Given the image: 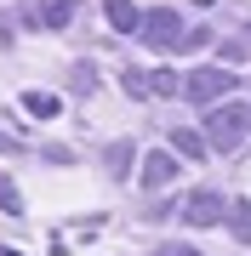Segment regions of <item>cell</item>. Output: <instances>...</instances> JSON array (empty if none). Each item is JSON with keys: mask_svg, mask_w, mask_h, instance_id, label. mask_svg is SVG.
Returning a JSON list of instances; mask_svg holds the SVG:
<instances>
[{"mask_svg": "<svg viewBox=\"0 0 251 256\" xmlns=\"http://www.w3.org/2000/svg\"><path fill=\"white\" fill-rule=\"evenodd\" d=\"M245 131H251V108H245V102H217V108L205 114V131H200V137L228 154V148L245 137Z\"/></svg>", "mask_w": 251, "mask_h": 256, "instance_id": "6da1fadb", "label": "cell"}, {"mask_svg": "<svg viewBox=\"0 0 251 256\" xmlns=\"http://www.w3.org/2000/svg\"><path fill=\"white\" fill-rule=\"evenodd\" d=\"M137 34H143V46H149V52H177L188 28H183V12L154 6V12H143V18H137Z\"/></svg>", "mask_w": 251, "mask_h": 256, "instance_id": "7a4b0ae2", "label": "cell"}, {"mask_svg": "<svg viewBox=\"0 0 251 256\" xmlns=\"http://www.w3.org/2000/svg\"><path fill=\"white\" fill-rule=\"evenodd\" d=\"M183 92L194 97V102H217V97L234 92V68H194V74L183 80Z\"/></svg>", "mask_w": 251, "mask_h": 256, "instance_id": "3957f363", "label": "cell"}, {"mask_svg": "<svg viewBox=\"0 0 251 256\" xmlns=\"http://www.w3.org/2000/svg\"><path fill=\"white\" fill-rule=\"evenodd\" d=\"M223 194H211V188H194L188 194V205H183V222L188 228H217V222H223Z\"/></svg>", "mask_w": 251, "mask_h": 256, "instance_id": "277c9868", "label": "cell"}, {"mask_svg": "<svg viewBox=\"0 0 251 256\" xmlns=\"http://www.w3.org/2000/svg\"><path fill=\"white\" fill-rule=\"evenodd\" d=\"M166 182H177V154L171 148H154V154H143V188H166Z\"/></svg>", "mask_w": 251, "mask_h": 256, "instance_id": "5b68a950", "label": "cell"}, {"mask_svg": "<svg viewBox=\"0 0 251 256\" xmlns=\"http://www.w3.org/2000/svg\"><path fill=\"white\" fill-rule=\"evenodd\" d=\"M75 12H80V0H46L40 12H29V23H40V28H63Z\"/></svg>", "mask_w": 251, "mask_h": 256, "instance_id": "8992f818", "label": "cell"}, {"mask_svg": "<svg viewBox=\"0 0 251 256\" xmlns=\"http://www.w3.org/2000/svg\"><path fill=\"white\" fill-rule=\"evenodd\" d=\"M166 142H171V154H183V160H205V154H211V142H205L200 131H188V126H177Z\"/></svg>", "mask_w": 251, "mask_h": 256, "instance_id": "52a82bcc", "label": "cell"}, {"mask_svg": "<svg viewBox=\"0 0 251 256\" xmlns=\"http://www.w3.org/2000/svg\"><path fill=\"white\" fill-rule=\"evenodd\" d=\"M223 222H228V234L240 239V245H251V200H228L223 205Z\"/></svg>", "mask_w": 251, "mask_h": 256, "instance_id": "ba28073f", "label": "cell"}, {"mask_svg": "<svg viewBox=\"0 0 251 256\" xmlns=\"http://www.w3.org/2000/svg\"><path fill=\"white\" fill-rule=\"evenodd\" d=\"M103 18H109L114 34H137V18H143V12L131 6V0H109V6H103Z\"/></svg>", "mask_w": 251, "mask_h": 256, "instance_id": "9c48e42d", "label": "cell"}, {"mask_svg": "<svg viewBox=\"0 0 251 256\" xmlns=\"http://www.w3.org/2000/svg\"><path fill=\"white\" fill-rule=\"evenodd\" d=\"M23 108L35 114V120H57V114H63V102H57L52 92H23Z\"/></svg>", "mask_w": 251, "mask_h": 256, "instance_id": "30bf717a", "label": "cell"}, {"mask_svg": "<svg viewBox=\"0 0 251 256\" xmlns=\"http://www.w3.org/2000/svg\"><path fill=\"white\" fill-rule=\"evenodd\" d=\"M131 160H137V148H131L126 137L109 148V171H114V176H131Z\"/></svg>", "mask_w": 251, "mask_h": 256, "instance_id": "8fae6325", "label": "cell"}, {"mask_svg": "<svg viewBox=\"0 0 251 256\" xmlns=\"http://www.w3.org/2000/svg\"><path fill=\"white\" fill-rule=\"evenodd\" d=\"M0 210H12V216L23 210V200H18V182H6V176H0Z\"/></svg>", "mask_w": 251, "mask_h": 256, "instance_id": "7c38bea8", "label": "cell"}, {"mask_svg": "<svg viewBox=\"0 0 251 256\" xmlns=\"http://www.w3.org/2000/svg\"><path fill=\"white\" fill-rule=\"evenodd\" d=\"M149 92H160V97H171V92H177V74H166V68H160V74H149Z\"/></svg>", "mask_w": 251, "mask_h": 256, "instance_id": "4fadbf2b", "label": "cell"}, {"mask_svg": "<svg viewBox=\"0 0 251 256\" xmlns=\"http://www.w3.org/2000/svg\"><path fill=\"white\" fill-rule=\"evenodd\" d=\"M126 92H131V97H149V74H137V68H126Z\"/></svg>", "mask_w": 251, "mask_h": 256, "instance_id": "5bb4252c", "label": "cell"}, {"mask_svg": "<svg viewBox=\"0 0 251 256\" xmlns=\"http://www.w3.org/2000/svg\"><path fill=\"white\" fill-rule=\"evenodd\" d=\"M154 256H200V250H194V245H160Z\"/></svg>", "mask_w": 251, "mask_h": 256, "instance_id": "9a60e30c", "label": "cell"}, {"mask_svg": "<svg viewBox=\"0 0 251 256\" xmlns=\"http://www.w3.org/2000/svg\"><path fill=\"white\" fill-rule=\"evenodd\" d=\"M12 148H18V142H12V137H0V154H12Z\"/></svg>", "mask_w": 251, "mask_h": 256, "instance_id": "2e32d148", "label": "cell"}, {"mask_svg": "<svg viewBox=\"0 0 251 256\" xmlns=\"http://www.w3.org/2000/svg\"><path fill=\"white\" fill-rule=\"evenodd\" d=\"M194 6H217V0H194Z\"/></svg>", "mask_w": 251, "mask_h": 256, "instance_id": "e0dca14e", "label": "cell"}, {"mask_svg": "<svg viewBox=\"0 0 251 256\" xmlns=\"http://www.w3.org/2000/svg\"><path fill=\"white\" fill-rule=\"evenodd\" d=\"M245 46H251V28H245Z\"/></svg>", "mask_w": 251, "mask_h": 256, "instance_id": "ac0fdd59", "label": "cell"}]
</instances>
